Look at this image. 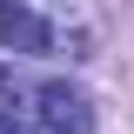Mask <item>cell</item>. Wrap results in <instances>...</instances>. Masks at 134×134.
<instances>
[{
	"mask_svg": "<svg viewBox=\"0 0 134 134\" xmlns=\"http://www.w3.org/2000/svg\"><path fill=\"white\" fill-rule=\"evenodd\" d=\"M34 114L47 121V134H94V100L67 81H47L34 94Z\"/></svg>",
	"mask_w": 134,
	"mask_h": 134,
	"instance_id": "6da1fadb",
	"label": "cell"
},
{
	"mask_svg": "<svg viewBox=\"0 0 134 134\" xmlns=\"http://www.w3.org/2000/svg\"><path fill=\"white\" fill-rule=\"evenodd\" d=\"M54 20L47 14H34V7H20V0H0V47H14V54H54Z\"/></svg>",
	"mask_w": 134,
	"mask_h": 134,
	"instance_id": "7a4b0ae2",
	"label": "cell"
},
{
	"mask_svg": "<svg viewBox=\"0 0 134 134\" xmlns=\"http://www.w3.org/2000/svg\"><path fill=\"white\" fill-rule=\"evenodd\" d=\"M0 134H34V107H14V100H0Z\"/></svg>",
	"mask_w": 134,
	"mask_h": 134,
	"instance_id": "3957f363",
	"label": "cell"
}]
</instances>
